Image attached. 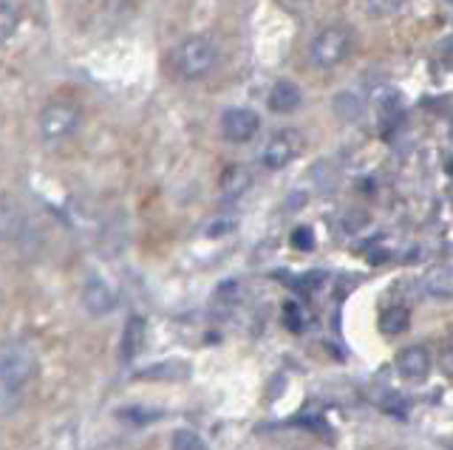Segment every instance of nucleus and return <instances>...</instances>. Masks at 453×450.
Instances as JSON below:
<instances>
[{"instance_id": "8", "label": "nucleus", "mask_w": 453, "mask_h": 450, "mask_svg": "<svg viewBox=\"0 0 453 450\" xmlns=\"http://www.w3.org/2000/svg\"><path fill=\"white\" fill-rule=\"evenodd\" d=\"M82 301H85V309H88L91 315H108L113 306H117V292L103 278H91L88 284L82 289Z\"/></svg>"}, {"instance_id": "3", "label": "nucleus", "mask_w": 453, "mask_h": 450, "mask_svg": "<svg viewBox=\"0 0 453 450\" xmlns=\"http://www.w3.org/2000/svg\"><path fill=\"white\" fill-rule=\"evenodd\" d=\"M351 43L354 40L346 26H329V29H323L315 40H311L309 60L318 68H334L351 54Z\"/></svg>"}, {"instance_id": "9", "label": "nucleus", "mask_w": 453, "mask_h": 450, "mask_svg": "<svg viewBox=\"0 0 453 450\" xmlns=\"http://www.w3.org/2000/svg\"><path fill=\"white\" fill-rule=\"evenodd\" d=\"M396 371L405 379H425L431 371V355L422 346L403 348L400 355H396Z\"/></svg>"}, {"instance_id": "5", "label": "nucleus", "mask_w": 453, "mask_h": 450, "mask_svg": "<svg viewBox=\"0 0 453 450\" xmlns=\"http://www.w3.org/2000/svg\"><path fill=\"white\" fill-rule=\"evenodd\" d=\"M261 131V117L252 108H226L221 117V133L226 142H250Z\"/></svg>"}, {"instance_id": "7", "label": "nucleus", "mask_w": 453, "mask_h": 450, "mask_svg": "<svg viewBox=\"0 0 453 450\" xmlns=\"http://www.w3.org/2000/svg\"><path fill=\"white\" fill-rule=\"evenodd\" d=\"M28 230V216L20 202L0 199V238L4 241H20Z\"/></svg>"}, {"instance_id": "10", "label": "nucleus", "mask_w": 453, "mask_h": 450, "mask_svg": "<svg viewBox=\"0 0 453 450\" xmlns=\"http://www.w3.org/2000/svg\"><path fill=\"white\" fill-rule=\"evenodd\" d=\"M422 289L428 298L450 301L453 298V266H434L431 272H425Z\"/></svg>"}, {"instance_id": "14", "label": "nucleus", "mask_w": 453, "mask_h": 450, "mask_svg": "<svg viewBox=\"0 0 453 450\" xmlns=\"http://www.w3.org/2000/svg\"><path fill=\"white\" fill-rule=\"evenodd\" d=\"M142 334H145V320H142V317H131V320H127L125 340H122V357L125 360L136 355V348L142 343Z\"/></svg>"}, {"instance_id": "12", "label": "nucleus", "mask_w": 453, "mask_h": 450, "mask_svg": "<svg viewBox=\"0 0 453 450\" xmlns=\"http://www.w3.org/2000/svg\"><path fill=\"white\" fill-rule=\"evenodd\" d=\"M252 185V173L247 167H230L224 176H221V195L224 199H241Z\"/></svg>"}, {"instance_id": "17", "label": "nucleus", "mask_w": 453, "mask_h": 450, "mask_svg": "<svg viewBox=\"0 0 453 450\" xmlns=\"http://www.w3.org/2000/svg\"><path fill=\"white\" fill-rule=\"evenodd\" d=\"M292 244H295L297 249L309 252L311 247H315V233H311L309 227H297V230L292 233Z\"/></svg>"}, {"instance_id": "4", "label": "nucleus", "mask_w": 453, "mask_h": 450, "mask_svg": "<svg viewBox=\"0 0 453 450\" xmlns=\"http://www.w3.org/2000/svg\"><path fill=\"white\" fill-rule=\"evenodd\" d=\"M80 128V108L74 103H49L40 111V133L46 142H63Z\"/></svg>"}, {"instance_id": "1", "label": "nucleus", "mask_w": 453, "mask_h": 450, "mask_svg": "<svg viewBox=\"0 0 453 450\" xmlns=\"http://www.w3.org/2000/svg\"><path fill=\"white\" fill-rule=\"evenodd\" d=\"M37 374L35 351L23 343L0 346V416L18 411L28 379Z\"/></svg>"}, {"instance_id": "2", "label": "nucleus", "mask_w": 453, "mask_h": 450, "mask_svg": "<svg viewBox=\"0 0 453 450\" xmlns=\"http://www.w3.org/2000/svg\"><path fill=\"white\" fill-rule=\"evenodd\" d=\"M219 60V49L210 37H188L173 54L176 74L181 80H202L212 72Z\"/></svg>"}, {"instance_id": "6", "label": "nucleus", "mask_w": 453, "mask_h": 450, "mask_svg": "<svg viewBox=\"0 0 453 450\" xmlns=\"http://www.w3.org/2000/svg\"><path fill=\"white\" fill-rule=\"evenodd\" d=\"M297 150H301V136H297V131H278L264 145L261 162L266 171H280V167H287L297 156Z\"/></svg>"}, {"instance_id": "15", "label": "nucleus", "mask_w": 453, "mask_h": 450, "mask_svg": "<svg viewBox=\"0 0 453 450\" xmlns=\"http://www.w3.org/2000/svg\"><path fill=\"white\" fill-rule=\"evenodd\" d=\"M18 20H20V9L18 6L0 4V43L14 34V29H18Z\"/></svg>"}, {"instance_id": "13", "label": "nucleus", "mask_w": 453, "mask_h": 450, "mask_svg": "<svg viewBox=\"0 0 453 450\" xmlns=\"http://www.w3.org/2000/svg\"><path fill=\"white\" fill-rule=\"evenodd\" d=\"M408 323H411L408 309L405 306H391L388 312L380 317V329L386 334H403L408 329Z\"/></svg>"}, {"instance_id": "16", "label": "nucleus", "mask_w": 453, "mask_h": 450, "mask_svg": "<svg viewBox=\"0 0 453 450\" xmlns=\"http://www.w3.org/2000/svg\"><path fill=\"white\" fill-rule=\"evenodd\" d=\"M173 450H207V442L196 431H176L173 433Z\"/></svg>"}, {"instance_id": "11", "label": "nucleus", "mask_w": 453, "mask_h": 450, "mask_svg": "<svg viewBox=\"0 0 453 450\" xmlns=\"http://www.w3.org/2000/svg\"><path fill=\"white\" fill-rule=\"evenodd\" d=\"M301 100H303V94L292 80H280L273 86V91H269V108H273L275 114H292V111L301 105Z\"/></svg>"}]
</instances>
